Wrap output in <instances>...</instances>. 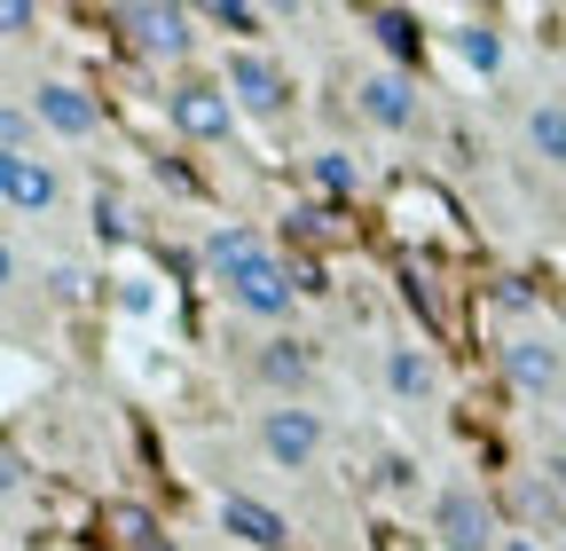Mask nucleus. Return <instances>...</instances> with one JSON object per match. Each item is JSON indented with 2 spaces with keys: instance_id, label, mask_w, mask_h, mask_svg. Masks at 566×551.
<instances>
[{
  "instance_id": "nucleus-1",
  "label": "nucleus",
  "mask_w": 566,
  "mask_h": 551,
  "mask_svg": "<svg viewBox=\"0 0 566 551\" xmlns=\"http://www.w3.org/2000/svg\"><path fill=\"white\" fill-rule=\"evenodd\" d=\"M260 449H268L283 472H300V465L323 449V418H315V409H300V402H283V409H268V426H260Z\"/></svg>"
},
{
  "instance_id": "nucleus-2",
  "label": "nucleus",
  "mask_w": 566,
  "mask_h": 551,
  "mask_svg": "<svg viewBox=\"0 0 566 551\" xmlns=\"http://www.w3.org/2000/svg\"><path fill=\"white\" fill-rule=\"evenodd\" d=\"M174 126L189 134V143H221V134L237 126V95L189 80V87H174Z\"/></svg>"
},
{
  "instance_id": "nucleus-3",
  "label": "nucleus",
  "mask_w": 566,
  "mask_h": 551,
  "mask_svg": "<svg viewBox=\"0 0 566 551\" xmlns=\"http://www.w3.org/2000/svg\"><path fill=\"white\" fill-rule=\"evenodd\" d=\"M433 528H441L449 551H495V512L480 505V489H449L433 505Z\"/></svg>"
},
{
  "instance_id": "nucleus-4",
  "label": "nucleus",
  "mask_w": 566,
  "mask_h": 551,
  "mask_svg": "<svg viewBox=\"0 0 566 551\" xmlns=\"http://www.w3.org/2000/svg\"><path fill=\"white\" fill-rule=\"evenodd\" d=\"M0 197H9L17 221H40L48 205H55V174L40 158H0Z\"/></svg>"
},
{
  "instance_id": "nucleus-5",
  "label": "nucleus",
  "mask_w": 566,
  "mask_h": 551,
  "mask_svg": "<svg viewBox=\"0 0 566 551\" xmlns=\"http://www.w3.org/2000/svg\"><path fill=\"white\" fill-rule=\"evenodd\" d=\"M221 87L237 95V111H260V118H268V111H283V95H292V87H283V72H275L268 55H237Z\"/></svg>"
},
{
  "instance_id": "nucleus-6",
  "label": "nucleus",
  "mask_w": 566,
  "mask_h": 551,
  "mask_svg": "<svg viewBox=\"0 0 566 551\" xmlns=\"http://www.w3.org/2000/svg\"><path fill=\"white\" fill-rule=\"evenodd\" d=\"M229 292H237V308H252V315H283L300 284H292V268H283V260H252Z\"/></svg>"
},
{
  "instance_id": "nucleus-7",
  "label": "nucleus",
  "mask_w": 566,
  "mask_h": 551,
  "mask_svg": "<svg viewBox=\"0 0 566 551\" xmlns=\"http://www.w3.org/2000/svg\"><path fill=\"white\" fill-rule=\"evenodd\" d=\"M126 32H134V48H150V55H181L189 48V17L181 9H126Z\"/></svg>"
},
{
  "instance_id": "nucleus-8",
  "label": "nucleus",
  "mask_w": 566,
  "mask_h": 551,
  "mask_svg": "<svg viewBox=\"0 0 566 551\" xmlns=\"http://www.w3.org/2000/svg\"><path fill=\"white\" fill-rule=\"evenodd\" d=\"M221 528L244 536V543H260V551H283V520L268 505H252V497H221Z\"/></svg>"
},
{
  "instance_id": "nucleus-9",
  "label": "nucleus",
  "mask_w": 566,
  "mask_h": 551,
  "mask_svg": "<svg viewBox=\"0 0 566 551\" xmlns=\"http://www.w3.org/2000/svg\"><path fill=\"white\" fill-rule=\"evenodd\" d=\"M40 118L55 126V134H71V143H80V134H95V103L80 95V87H40Z\"/></svg>"
},
{
  "instance_id": "nucleus-10",
  "label": "nucleus",
  "mask_w": 566,
  "mask_h": 551,
  "mask_svg": "<svg viewBox=\"0 0 566 551\" xmlns=\"http://www.w3.org/2000/svg\"><path fill=\"white\" fill-rule=\"evenodd\" d=\"M504 363H512V378L535 386V394L558 386V347H543V339H512V355H504Z\"/></svg>"
},
{
  "instance_id": "nucleus-11",
  "label": "nucleus",
  "mask_w": 566,
  "mask_h": 551,
  "mask_svg": "<svg viewBox=\"0 0 566 551\" xmlns=\"http://www.w3.org/2000/svg\"><path fill=\"white\" fill-rule=\"evenodd\" d=\"M363 111H370L378 126H409L417 103H409V87H401L394 72H378V80H363Z\"/></svg>"
},
{
  "instance_id": "nucleus-12",
  "label": "nucleus",
  "mask_w": 566,
  "mask_h": 551,
  "mask_svg": "<svg viewBox=\"0 0 566 551\" xmlns=\"http://www.w3.org/2000/svg\"><path fill=\"white\" fill-rule=\"evenodd\" d=\"M205 260H212V268H221L229 284H237V276H244L252 260H268V252H260V237H252V229H221V237L205 245Z\"/></svg>"
},
{
  "instance_id": "nucleus-13",
  "label": "nucleus",
  "mask_w": 566,
  "mask_h": 551,
  "mask_svg": "<svg viewBox=\"0 0 566 551\" xmlns=\"http://www.w3.org/2000/svg\"><path fill=\"white\" fill-rule=\"evenodd\" d=\"M260 378H268V386H307V347H292V339H275V347L260 355Z\"/></svg>"
},
{
  "instance_id": "nucleus-14",
  "label": "nucleus",
  "mask_w": 566,
  "mask_h": 551,
  "mask_svg": "<svg viewBox=\"0 0 566 551\" xmlns=\"http://www.w3.org/2000/svg\"><path fill=\"white\" fill-rule=\"evenodd\" d=\"M527 143H535L551 166H566V111H558V103H543V111L527 118Z\"/></svg>"
},
{
  "instance_id": "nucleus-15",
  "label": "nucleus",
  "mask_w": 566,
  "mask_h": 551,
  "mask_svg": "<svg viewBox=\"0 0 566 551\" xmlns=\"http://www.w3.org/2000/svg\"><path fill=\"white\" fill-rule=\"evenodd\" d=\"M386 378H394V394H424V386H433V363L409 355V347H394L386 355Z\"/></svg>"
},
{
  "instance_id": "nucleus-16",
  "label": "nucleus",
  "mask_w": 566,
  "mask_h": 551,
  "mask_svg": "<svg viewBox=\"0 0 566 551\" xmlns=\"http://www.w3.org/2000/svg\"><path fill=\"white\" fill-rule=\"evenodd\" d=\"M457 55L472 63V72H495V63H504V48H495V32H480V24H472V32H457Z\"/></svg>"
},
{
  "instance_id": "nucleus-17",
  "label": "nucleus",
  "mask_w": 566,
  "mask_h": 551,
  "mask_svg": "<svg viewBox=\"0 0 566 551\" xmlns=\"http://www.w3.org/2000/svg\"><path fill=\"white\" fill-rule=\"evenodd\" d=\"M520 512H527L535 528H558V520H566V497H558V489H520Z\"/></svg>"
},
{
  "instance_id": "nucleus-18",
  "label": "nucleus",
  "mask_w": 566,
  "mask_h": 551,
  "mask_svg": "<svg viewBox=\"0 0 566 551\" xmlns=\"http://www.w3.org/2000/svg\"><path fill=\"white\" fill-rule=\"evenodd\" d=\"M378 40H386L394 55H417V17H401V9H386V17H378Z\"/></svg>"
},
{
  "instance_id": "nucleus-19",
  "label": "nucleus",
  "mask_w": 566,
  "mask_h": 551,
  "mask_svg": "<svg viewBox=\"0 0 566 551\" xmlns=\"http://www.w3.org/2000/svg\"><path fill=\"white\" fill-rule=\"evenodd\" d=\"M315 181H323L331 197H354V158H338V150H323V158H315Z\"/></svg>"
},
{
  "instance_id": "nucleus-20",
  "label": "nucleus",
  "mask_w": 566,
  "mask_h": 551,
  "mask_svg": "<svg viewBox=\"0 0 566 551\" xmlns=\"http://www.w3.org/2000/svg\"><path fill=\"white\" fill-rule=\"evenodd\" d=\"M0 150H9V158H32V111H9V118H0Z\"/></svg>"
},
{
  "instance_id": "nucleus-21",
  "label": "nucleus",
  "mask_w": 566,
  "mask_h": 551,
  "mask_svg": "<svg viewBox=\"0 0 566 551\" xmlns=\"http://www.w3.org/2000/svg\"><path fill=\"white\" fill-rule=\"evenodd\" d=\"M551 489H558V497H566V449H558V457H551Z\"/></svg>"
},
{
  "instance_id": "nucleus-22",
  "label": "nucleus",
  "mask_w": 566,
  "mask_h": 551,
  "mask_svg": "<svg viewBox=\"0 0 566 551\" xmlns=\"http://www.w3.org/2000/svg\"><path fill=\"white\" fill-rule=\"evenodd\" d=\"M504 551H535V543H527V536H512V543H504Z\"/></svg>"
}]
</instances>
